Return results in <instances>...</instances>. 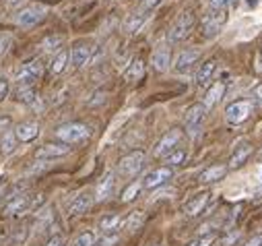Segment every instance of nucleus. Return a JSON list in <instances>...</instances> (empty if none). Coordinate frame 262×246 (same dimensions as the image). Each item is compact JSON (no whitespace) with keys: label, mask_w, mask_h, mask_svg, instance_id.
Returning a JSON list of instances; mask_svg holds the SVG:
<instances>
[{"label":"nucleus","mask_w":262,"mask_h":246,"mask_svg":"<svg viewBox=\"0 0 262 246\" xmlns=\"http://www.w3.org/2000/svg\"><path fill=\"white\" fill-rule=\"evenodd\" d=\"M91 135L89 127L87 125H81V122H69V125H62L58 131H56V139H60L62 143H83L87 141Z\"/></svg>","instance_id":"obj_1"},{"label":"nucleus","mask_w":262,"mask_h":246,"mask_svg":"<svg viewBox=\"0 0 262 246\" xmlns=\"http://www.w3.org/2000/svg\"><path fill=\"white\" fill-rule=\"evenodd\" d=\"M194 23H196L194 13H192V11H184V13L173 21V25L169 27V31H167V39H169L171 44L182 42V39L194 29Z\"/></svg>","instance_id":"obj_2"},{"label":"nucleus","mask_w":262,"mask_h":246,"mask_svg":"<svg viewBox=\"0 0 262 246\" xmlns=\"http://www.w3.org/2000/svg\"><path fill=\"white\" fill-rule=\"evenodd\" d=\"M46 7L43 5H29V7H25L23 11H19L17 15H15V23L19 25V27H23V29H29V27H33V25H37L43 17H46Z\"/></svg>","instance_id":"obj_3"},{"label":"nucleus","mask_w":262,"mask_h":246,"mask_svg":"<svg viewBox=\"0 0 262 246\" xmlns=\"http://www.w3.org/2000/svg\"><path fill=\"white\" fill-rule=\"evenodd\" d=\"M252 108H254V106H252L250 99H237V101H233V104L227 106L225 118H227L229 125H242V122H246V120L250 118Z\"/></svg>","instance_id":"obj_4"},{"label":"nucleus","mask_w":262,"mask_h":246,"mask_svg":"<svg viewBox=\"0 0 262 246\" xmlns=\"http://www.w3.org/2000/svg\"><path fill=\"white\" fill-rule=\"evenodd\" d=\"M143 163H145V153H143V151H133V153H128V155H124V157L120 159L118 172H120L122 176H135V174L141 172Z\"/></svg>","instance_id":"obj_5"},{"label":"nucleus","mask_w":262,"mask_h":246,"mask_svg":"<svg viewBox=\"0 0 262 246\" xmlns=\"http://www.w3.org/2000/svg\"><path fill=\"white\" fill-rule=\"evenodd\" d=\"M41 73H43V65L39 58H35L21 67V71L17 73V85H33L41 77Z\"/></svg>","instance_id":"obj_6"},{"label":"nucleus","mask_w":262,"mask_h":246,"mask_svg":"<svg viewBox=\"0 0 262 246\" xmlns=\"http://www.w3.org/2000/svg\"><path fill=\"white\" fill-rule=\"evenodd\" d=\"M227 21V11L225 9H211L209 15H205L203 19V31L207 37H213L219 33L221 25Z\"/></svg>","instance_id":"obj_7"},{"label":"nucleus","mask_w":262,"mask_h":246,"mask_svg":"<svg viewBox=\"0 0 262 246\" xmlns=\"http://www.w3.org/2000/svg\"><path fill=\"white\" fill-rule=\"evenodd\" d=\"M39 201H41V199H39V195H37V197L19 195V197H15V199L7 205L5 213H7V215H25V213H29V211L39 203Z\"/></svg>","instance_id":"obj_8"},{"label":"nucleus","mask_w":262,"mask_h":246,"mask_svg":"<svg viewBox=\"0 0 262 246\" xmlns=\"http://www.w3.org/2000/svg\"><path fill=\"white\" fill-rule=\"evenodd\" d=\"M182 137H184V133H182L180 129H171V131L165 133V135L161 137V141L155 145L153 155H155V157H165L169 151H173V149L178 147V143L182 141Z\"/></svg>","instance_id":"obj_9"},{"label":"nucleus","mask_w":262,"mask_h":246,"mask_svg":"<svg viewBox=\"0 0 262 246\" xmlns=\"http://www.w3.org/2000/svg\"><path fill=\"white\" fill-rule=\"evenodd\" d=\"M171 176H173V170L167 168V166H163V168H157V170L149 172L143 178L141 184H143V189H157V187H163L167 180H171Z\"/></svg>","instance_id":"obj_10"},{"label":"nucleus","mask_w":262,"mask_h":246,"mask_svg":"<svg viewBox=\"0 0 262 246\" xmlns=\"http://www.w3.org/2000/svg\"><path fill=\"white\" fill-rule=\"evenodd\" d=\"M207 112H209V110H207L203 104H192V106L186 110V114H184V122H186V127H188L192 133H196V129H199V127L203 125V120H205Z\"/></svg>","instance_id":"obj_11"},{"label":"nucleus","mask_w":262,"mask_h":246,"mask_svg":"<svg viewBox=\"0 0 262 246\" xmlns=\"http://www.w3.org/2000/svg\"><path fill=\"white\" fill-rule=\"evenodd\" d=\"M199 60H201V50L186 48V50H182V52L176 56L173 67H176V71H178V73H184V71H188L192 65L199 63Z\"/></svg>","instance_id":"obj_12"},{"label":"nucleus","mask_w":262,"mask_h":246,"mask_svg":"<svg viewBox=\"0 0 262 246\" xmlns=\"http://www.w3.org/2000/svg\"><path fill=\"white\" fill-rule=\"evenodd\" d=\"M69 151H71V147L67 143H48L35 151V157L37 159H56V157L67 155Z\"/></svg>","instance_id":"obj_13"},{"label":"nucleus","mask_w":262,"mask_h":246,"mask_svg":"<svg viewBox=\"0 0 262 246\" xmlns=\"http://www.w3.org/2000/svg\"><path fill=\"white\" fill-rule=\"evenodd\" d=\"M91 58V46L89 44H77L71 52H69V60L75 69H83Z\"/></svg>","instance_id":"obj_14"},{"label":"nucleus","mask_w":262,"mask_h":246,"mask_svg":"<svg viewBox=\"0 0 262 246\" xmlns=\"http://www.w3.org/2000/svg\"><path fill=\"white\" fill-rule=\"evenodd\" d=\"M169 63H171V54H169V48L167 46H157L151 54V65L157 73H163L169 69Z\"/></svg>","instance_id":"obj_15"},{"label":"nucleus","mask_w":262,"mask_h":246,"mask_svg":"<svg viewBox=\"0 0 262 246\" xmlns=\"http://www.w3.org/2000/svg\"><path fill=\"white\" fill-rule=\"evenodd\" d=\"M114 187H116V174L114 172H107L99 184H97V189H95V201H107L114 193Z\"/></svg>","instance_id":"obj_16"},{"label":"nucleus","mask_w":262,"mask_h":246,"mask_svg":"<svg viewBox=\"0 0 262 246\" xmlns=\"http://www.w3.org/2000/svg\"><path fill=\"white\" fill-rule=\"evenodd\" d=\"M215 71H217V60H215V58H211V60H207V63H203L201 69L196 71V77H194L196 85H199V87H207L209 81L213 79Z\"/></svg>","instance_id":"obj_17"},{"label":"nucleus","mask_w":262,"mask_h":246,"mask_svg":"<svg viewBox=\"0 0 262 246\" xmlns=\"http://www.w3.org/2000/svg\"><path fill=\"white\" fill-rule=\"evenodd\" d=\"M250 155H252V143H250V141H242V143L235 147V151L231 153V157H229V168L235 170V168L244 166Z\"/></svg>","instance_id":"obj_18"},{"label":"nucleus","mask_w":262,"mask_h":246,"mask_svg":"<svg viewBox=\"0 0 262 246\" xmlns=\"http://www.w3.org/2000/svg\"><path fill=\"white\" fill-rule=\"evenodd\" d=\"M207 203H209V193H201V195H196L194 199H190V201L184 205V213H186L188 217H196V215H201V213L205 211Z\"/></svg>","instance_id":"obj_19"},{"label":"nucleus","mask_w":262,"mask_h":246,"mask_svg":"<svg viewBox=\"0 0 262 246\" xmlns=\"http://www.w3.org/2000/svg\"><path fill=\"white\" fill-rule=\"evenodd\" d=\"M37 135H39L37 122H21V125L15 129V137H17V141H23V143L33 141Z\"/></svg>","instance_id":"obj_20"},{"label":"nucleus","mask_w":262,"mask_h":246,"mask_svg":"<svg viewBox=\"0 0 262 246\" xmlns=\"http://www.w3.org/2000/svg\"><path fill=\"white\" fill-rule=\"evenodd\" d=\"M223 93H225V83L223 81H217V83H213L207 91H205V97H203V106L207 108V110H211L221 97H223Z\"/></svg>","instance_id":"obj_21"},{"label":"nucleus","mask_w":262,"mask_h":246,"mask_svg":"<svg viewBox=\"0 0 262 246\" xmlns=\"http://www.w3.org/2000/svg\"><path fill=\"white\" fill-rule=\"evenodd\" d=\"M15 99L27 106L37 104V89L33 85H15Z\"/></svg>","instance_id":"obj_22"},{"label":"nucleus","mask_w":262,"mask_h":246,"mask_svg":"<svg viewBox=\"0 0 262 246\" xmlns=\"http://www.w3.org/2000/svg\"><path fill=\"white\" fill-rule=\"evenodd\" d=\"M225 174H227V166H223V163H215V166H209L207 170H203V174L199 176V180L205 182V184H211V182L221 180Z\"/></svg>","instance_id":"obj_23"},{"label":"nucleus","mask_w":262,"mask_h":246,"mask_svg":"<svg viewBox=\"0 0 262 246\" xmlns=\"http://www.w3.org/2000/svg\"><path fill=\"white\" fill-rule=\"evenodd\" d=\"M93 205V199H91V195L89 193H81L73 203H71V207H69V213L71 215H81V213H85L89 207Z\"/></svg>","instance_id":"obj_24"},{"label":"nucleus","mask_w":262,"mask_h":246,"mask_svg":"<svg viewBox=\"0 0 262 246\" xmlns=\"http://www.w3.org/2000/svg\"><path fill=\"white\" fill-rule=\"evenodd\" d=\"M143 75H145V63H143L141 58H135L133 63L128 65V69L124 71V79H126V81H130V83L139 81Z\"/></svg>","instance_id":"obj_25"},{"label":"nucleus","mask_w":262,"mask_h":246,"mask_svg":"<svg viewBox=\"0 0 262 246\" xmlns=\"http://www.w3.org/2000/svg\"><path fill=\"white\" fill-rule=\"evenodd\" d=\"M69 67V52L67 50H58L56 56L52 58V63H50V73L52 75H60L64 73Z\"/></svg>","instance_id":"obj_26"},{"label":"nucleus","mask_w":262,"mask_h":246,"mask_svg":"<svg viewBox=\"0 0 262 246\" xmlns=\"http://www.w3.org/2000/svg\"><path fill=\"white\" fill-rule=\"evenodd\" d=\"M145 21H147V13H135V15H130L126 19V23H124V31L126 33H137L145 25Z\"/></svg>","instance_id":"obj_27"},{"label":"nucleus","mask_w":262,"mask_h":246,"mask_svg":"<svg viewBox=\"0 0 262 246\" xmlns=\"http://www.w3.org/2000/svg\"><path fill=\"white\" fill-rule=\"evenodd\" d=\"M122 225V217L118 215V213H107V215H103L101 219H99V230L101 232H114V230H118Z\"/></svg>","instance_id":"obj_28"},{"label":"nucleus","mask_w":262,"mask_h":246,"mask_svg":"<svg viewBox=\"0 0 262 246\" xmlns=\"http://www.w3.org/2000/svg\"><path fill=\"white\" fill-rule=\"evenodd\" d=\"M60 46H62V35H48V37L39 44V48H41V52H43V54L58 52V50H60Z\"/></svg>","instance_id":"obj_29"},{"label":"nucleus","mask_w":262,"mask_h":246,"mask_svg":"<svg viewBox=\"0 0 262 246\" xmlns=\"http://www.w3.org/2000/svg\"><path fill=\"white\" fill-rule=\"evenodd\" d=\"M143 223H145V213H143V211H133V213L128 215V219L124 221V225H126V230H128V232L139 230Z\"/></svg>","instance_id":"obj_30"},{"label":"nucleus","mask_w":262,"mask_h":246,"mask_svg":"<svg viewBox=\"0 0 262 246\" xmlns=\"http://www.w3.org/2000/svg\"><path fill=\"white\" fill-rule=\"evenodd\" d=\"M15 147H17V137H15L13 131H7L3 135V139H0V149H3L5 155H9V153L15 151Z\"/></svg>","instance_id":"obj_31"},{"label":"nucleus","mask_w":262,"mask_h":246,"mask_svg":"<svg viewBox=\"0 0 262 246\" xmlns=\"http://www.w3.org/2000/svg\"><path fill=\"white\" fill-rule=\"evenodd\" d=\"M184 159H186V151H184V149H178V147L165 155V163H167V168L178 166V163H182Z\"/></svg>","instance_id":"obj_32"},{"label":"nucleus","mask_w":262,"mask_h":246,"mask_svg":"<svg viewBox=\"0 0 262 246\" xmlns=\"http://www.w3.org/2000/svg\"><path fill=\"white\" fill-rule=\"evenodd\" d=\"M141 189H143V184H141V182H133V184H130V187L122 193V201H124V203L135 201V199H137V195L141 193Z\"/></svg>","instance_id":"obj_33"},{"label":"nucleus","mask_w":262,"mask_h":246,"mask_svg":"<svg viewBox=\"0 0 262 246\" xmlns=\"http://www.w3.org/2000/svg\"><path fill=\"white\" fill-rule=\"evenodd\" d=\"M116 242H118V234H105L103 238L93 240L91 246H112V244H116Z\"/></svg>","instance_id":"obj_34"},{"label":"nucleus","mask_w":262,"mask_h":246,"mask_svg":"<svg viewBox=\"0 0 262 246\" xmlns=\"http://www.w3.org/2000/svg\"><path fill=\"white\" fill-rule=\"evenodd\" d=\"M93 240H95V238H93V234H91V232H83V234L75 240V244H73V246H91V244H93Z\"/></svg>","instance_id":"obj_35"},{"label":"nucleus","mask_w":262,"mask_h":246,"mask_svg":"<svg viewBox=\"0 0 262 246\" xmlns=\"http://www.w3.org/2000/svg\"><path fill=\"white\" fill-rule=\"evenodd\" d=\"M215 244V236H199L194 242H190V246H213Z\"/></svg>","instance_id":"obj_36"},{"label":"nucleus","mask_w":262,"mask_h":246,"mask_svg":"<svg viewBox=\"0 0 262 246\" xmlns=\"http://www.w3.org/2000/svg\"><path fill=\"white\" fill-rule=\"evenodd\" d=\"M13 127V120L9 116H0V135H5L7 131H11Z\"/></svg>","instance_id":"obj_37"},{"label":"nucleus","mask_w":262,"mask_h":246,"mask_svg":"<svg viewBox=\"0 0 262 246\" xmlns=\"http://www.w3.org/2000/svg\"><path fill=\"white\" fill-rule=\"evenodd\" d=\"M9 93H11L9 81H7V79H0V101H3L5 97H9Z\"/></svg>","instance_id":"obj_38"},{"label":"nucleus","mask_w":262,"mask_h":246,"mask_svg":"<svg viewBox=\"0 0 262 246\" xmlns=\"http://www.w3.org/2000/svg\"><path fill=\"white\" fill-rule=\"evenodd\" d=\"M233 0H209V5L211 9H225L227 5H231Z\"/></svg>","instance_id":"obj_39"},{"label":"nucleus","mask_w":262,"mask_h":246,"mask_svg":"<svg viewBox=\"0 0 262 246\" xmlns=\"http://www.w3.org/2000/svg\"><path fill=\"white\" fill-rule=\"evenodd\" d=\"M9 44H11V37H9V35H0V54L7 52Z\"/></svg>","instance_id":"obj_40"},{"label":"nucleus","mask_w":262,"mask_h":246,"mask_svg":"<svg viewBox=\"0 0 262 246\" xmlns=\"http://www.w3.org/2000/svg\"><path fill=\"white\" fill-rule=\"evenodd\" d=\"M161 0H143V11H151L153 7H157Z\"/></svg>","instance_id":"obj_41"},{"label":"nucleus","mask_w":262,"mask_h":246,"mask_svg":"<svg viewBox=\"0 0 262 246\" xmlns=\"http://www.w3.org/2000/svg\"><path fill=\"white\" fill-rule=\"evenodd\" d=\"M246 246H262V234H260V236H254L252 240H248Z\"/></svg>","instance_id":"obj_42"},{"label":"nucleus","mask_w":262,"mask_h":246,"mask_svg":"<svg viewBox=\"0 0 262 246\" xmlns=\"http://www.w3.org/2000/svg\"><path fill=\"white\" fill-rule=\"evenodd\" d=\"M256 71H258V73H262V46H260L258 56H256Z\"/></svg>","instance_id":"obj_43"},{"label":"nucleus","mask_w":262,"mask_h":246,"mask_svg":"<svg viewBox=\"0 0 262 246\" xmlns=\"http://www.w3.org/2000/svg\"><path fill=\"white\" fill-rule=\"evenodd\" d=\"M254 97H256V104H258V106H262V85H258V87H256Z\"/></svg>","instance_id":"obj_44"},{"label":"nucleus","mask_w":262,"mask_h":246,"mask_svg":"<svg viewBox=\"0 0 262 246\" xmlns=\"http://www.w3.org/2000/svg\"><path fill=\"white\" fill-rule=\"evenodd\" d=\"M46 246H62V238H60V236H54Z\"/></svg>","instance_id":"obj_45"},{"label":"nucleus","mask_w":262,"mask_h":246,"mask_svg":"<svg viewBox=\"0 0 262 246\" xmlns=\"http://www.w3.org/2000/svg\"><path fill=\"white\" fill-rule=\"evenodd\" d=\"M19 0H9V7H13V5H17Z\"/></svg>","instance_id":"obj_46"},{"label":"nucleus","mask_w":262,"mask_h":246,"mask_svg":"<svg viewBox=\"0 0 262 246\" xmlns=\"http://www.w3.org/2000/svg\"><path fill=\"white\" fill-rule=\"evenodd\" d=\"M258 159L262 161V147H260V151H258Z\"/></svg>","instance_id":"obj_47"},{"label":"nucleus","mask_w":262,"mask_h":246,"mask_svg":"<svg viewBox=\"0 0 262 246\" xmlns=\"http://www.w3.org/2000/svg\"><path fill=\"white\" fill-rule=\"evenodd\" d=\"M3 191H5V184H0V195H3Z\"/></svg>","instance_id":"obj_48"}]
</instances>
